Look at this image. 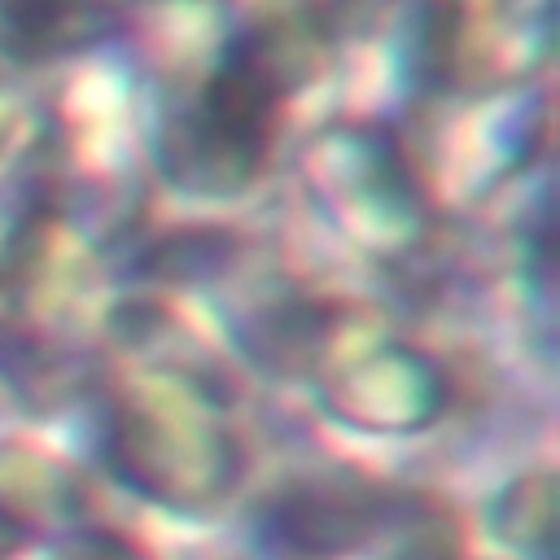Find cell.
Masks as SVG:
<instances>
[{
  "label": "cell",
  "instance_id": "12",
  "mask_svg": "<svg viewBox=\"0 0 560 560\" xmlns=\"http://www.w3.org/2000/svg\"><path fill=\"white\" fill-rule=\"evenodd\" d=\"M13 127H18V96H13V88L0 79V149H4V140L13 136Z\"/></svg>",
  "mask_w": 560,
  "mask_h": 560
},
{
  "label": "cell",
  "instance_id": "5",
  "mask_svg": "<svg viewBox=\"0 0 560 560\" xmlns=\"http://www.w3.org/2000/svg\"><path fill=\"white\" fill-rule=\"evenodd\" d=\"M319 158H311V184L328 197L337 214H350L354 228L385 219L407 223L416 210V184L411 171L381 127H341L324 136Z\"/></svg>",
  "mask_w": 560,
  "mask_h": 560
},
{
  "label": "cell",
  "instance_id": "6",
  "mask_svg": "<svg viewBox=\"0 0 560 560\" xmlns=\"http://www.w3.org/2000/svg\"><path fill=\"white\" fill-rule=\"evenodd\" d=\"M127 26L118 0H0V57L44 66L79 57Z\"/></svg>",
  "mask_w": 560,
  "mask_h": 560
},
{
  "label": "cell",
  "instance_id": "9",
  "mask_svg": "<svg viewBox=\"0 0 560 560\" xmlns=\"http://www.w3.org/2000/svg\"><path fill=\"white\" fill-rule=\"evenodd\" d=\"M236 232L228 228H179V232H166L153 254L144 258V271L149 276H162V280H206V276H219L232 254H236Z\"/></svg>",
  "mask_w": 560,
  "mask_h": 560
},
{
  "label": "cell",
  "instance_id": "1",
  "mask_svg": "<svg viewBox=\"0 0 560 560\" xmlns=\"http://www.w3.org/2000/svg\"><path fill=\"white\" fill-rule=\"evenodd\" d=\"M289 92L293 88L236 39L210 79L166 118L158 140L166 179L188 197L245 192L271 158Z\"/></svg>",
  "mask_w": 560,
  "mask_h": 560
},
{
  "label": "cell",
  "instance_id": "4",
  "mask_svg": "<svg viewBox=\"0 0 560 560\" xmlns=\"http://www.w3.org/2000/svg\"><path fill=\"white\" fill-rule=\"evenodd\" d=\"M451 402V381L438 359L416 346L389 341L354 354L324 385V407L368 433H416L429 429Z\"/></svg>",
  "mask_w": 560,
  "mask_h": 560
},
{
  "label": "cell",
  "instance_id": "10",
  "mask_svg": "<svg viewBox=\"0 0 560 560\" xmlns=\"http://www.w3.org/2000/svg\"><path fill=\"white\" fill-rule=\"evenodd\" d=\"M57 560H149V556L118 529H79L70 534Z\"/></svg>",
  "mask_w": 560,
  "mask_h": 560
},
{
  "label": "cell",
  "instance_id": "3",
  "mask_svg": "<svg viewBox=\"0 0 560 560\" xmlns=\"http://www.w3.org/2000/svg\"><path fill=\"white\" fill-rule=\"evenodd\" d=\"M394 516L389 486L363 472H306L271 490L262 508L267 534L302 560H337L359 551Z\"/></svg>",
  "mask_w": 560,
  "mask_h": 560
},
{
  "label": "cell",
  "instance_id": "11",
  "mask_svg": "<svg viewBox=\"0 0 560 560\" xmlns=\"http://www.w3.org/2000/svg\"><path fill=\"white\" fill-rule=\"evenodd\" d=\"M26 542H31V516H22L0 499V560H13Z\"/></svg>",
  "mask_w": 560,
  "mask_h": 560
},
{
  "label": "cell",
  "instance_id": "7",
  "mask_svg": "<svg viewBox=\"0 0 560 560\" xmlns=\"http://www.w3.org/2000/svg\"><path fill=\"white\" fill-rule=\"evenodd\" d=\"M241 350L271 376H306L337 337V306L319 298H284L245 315Z\"/></svg>",
  "mask_w": 560,
  "mask_h": 560
},
{
  "label": "cell",
  "instance_id": "8",
  "mask_svg": "<svg viewBox=\"0 0 560 560\" xmlns=\"http://www.w3.org/2000/svg\"><path fill=\"white\" fill-rule=\"evenodd\" d=\"M494 534L516 547L521 556L551 560L556 551V477L551 472H525L516 477L490 508Z\"/></svg>",
  "mask_w": 560,
  "mask_h": 560
},
{
  "label": "cell",
  "instance_id": "2",
  "mask_svg": "<svg viewBox=\"0 0 560 560\" xmlns=\"http://www.w3.org/2000/svg\"><path fill=\"white\" fill-rule=\"evenodd\" d=\"M109 459L140 494L201 512L241 481V442L188 385L136 389L109 420Z\"/></svg>",
  "mask_w": 560,
  "mask_h": 560
}]
</instances>
